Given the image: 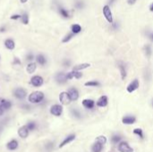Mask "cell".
Returning <instances> with one entry per match:
<instances>
[{"mask_svg": "<svg viewBox=\"0 0 153 152\" xmlns=\"http://www.w3.org/2000/svg\"><path fill=\"white\" fill-rule=\"evenodd\" d=\"M149 38H150V39L151 40V41H153V32L150 33V35H149Z\"/></svg>", "mask_w": 153, "mask_h": 152, "instance_id": "cell-45", "label": "cell"}, {"mask_svg": "<svg viewBox=\"0 0 153 152\" xmlns=\"http://www.w3.org/2000/svg\"><path fill=\"white\" fill-rule=\"evenodd\" d=\"M108 97L107 96H101L97 101V106L100 107H104L108 105Z\"/></svg>", "mask_w": 153, "mask_h": 152, "instance_id": "cell-20", "label": "cell"}, {"mask_svg": "<svg viewBox=\"0 0 153 152\" xmlns=\"http://www.w3.org/2000/svg\"><path fill=\"white\" fill-rule=\"evenodd\" d=\"M43 83H44V80L40 75H34L30 78V83L33 87H36V88L42 86Z\"/></svg>", "mask_w": 153, "mask_h": 152, "instance_id": "cell-3", "label": "cell"}, {"mask_svg": "<svg viewBox=\"0 0 153 152\" xmlns=\"http://www.w3.org/2000/svg\"><path fill=\"white\" fill-rule=\"evenodd\" d=\"M67 93L72 101H76L79 98V91L75 88H70L67 91Z\"/></svg>", "mask_w": 153, "mask_h": 152, "instance_id": "cell-10", "label": "cell"}, {"mask_svg": "<svg viewBox=\"0 0 153 152\" xmlns=\"http://www.w3.org/2000/svg\"><path fill=\"white\" fill-rule=\"evenodd\" d=\"M37 70V64L35 62H32V63H29L27 65V67H26V71L27 73L32 74L33 73H35V71Z\"/></svg>", "mask_w": 153, "mask_h": 152, "instance_id": "cell-22", "label": "cell"}, {"mask_svg": "<svg viewBox=\"0 0 153 152\" xmlns=\"http://www.w3.org/2000/svg\"><path fill=\"white\" fill-rule=\"evenodd\" d=\"M74 33H72V32L67 33V34L64 37V39H62V42H63V43H66V42L70 41V40L74 38Z\"/></svg>", "mask_w": 153, "mask_h": 152, "instance_id": "cell-30", "label": "cell"}, {"mask_svg": "<svg viewBox=\"0 0 153 152\" xmlns=\"http://www.w3.org/2000/svg\"><path fill=\"white\" fill-rule=\"evenodd\" d=\"M25 125H26V127L28 128V130L30 131H35L37 129V123H36V122H34V121L28 122Z\"/></svg>", "mask_w": 153, "mask_h": 152, "instance_id": "cell-25", "label": "cell"}, {"mask_svg": "<svg viewBox=\"0 0 153 152\" xmlns=\"http://www.w3.org/2000/svg\"><path fill=\"white\" fill-rule=\"evenodd\" d=\"M35 60H36L37 64H39L41 66H44L47 64V57L43 54H38L35 56Z\"/></svg>", "mask_w": 153, "mask_h": 152, "instance_id": "cell-16", "label": "cell"}, {"mask_svg": "<svg viewBox=\"0 0 153 152\" xmlns=\"http://www.w3.org/2000/svg\"><path fill=\"white\" fill-rule=\"evenodd\" d=\"M102 148H103V145L95 141V143L91 146V151L92 152H101Z\"/></svg>", "mask_w": 153, "mask_h": 152, "instance_id": "cell-27", "label": "cell"}, {"mask_svg": "<svg viewBox=\"0 0 153 152\" xmlns=\"http://www.w3.org/2000/svg\"><path fill=\"white\" fill-rule=\"evenodd\" d=\"M19 146V142L16 139H12L11 140H9L8 142L6 143V149L8 150H11V151H14L15 149H17Z\"/></svg>", "mask_w": 153, "mask_h": 152, "instance_id": "cell-12", "label": "cell"}, {"mask_svg": "<svg viewBox=\"0 0 153 152\" xmlns=\"http://www.w3.org/2000/svg\"><path fill=\"white\" fill-rule=\"evenodd\" d=\"M17 133L19 135V137H21L22 139H26L28 136H29V133H30V131L28 130V128L26 127V125H23L22 127H20Z\"/></svg>", "mask_w": 153, "mask_h": 152, "instance_id": "cell-14", "label": "cell"}, {"mask_svg": "<svg viewBox=\"0 0 153 152\" xmlns=\"http://www.w3.org/2000/svg\"><path fill=\"white\" fill-rule=\"evenodd\" d=\"M75 134H69L68 136H66L65 139H64V140L61 142L60 144H59V149H62L63 147H65V146H66L67 144H69L70 142H72L73 140H74V139H75Z\"/></svg>", "mask_w": 153, "mask_h": 152, "instance_id": "cell-13", "label": "cell"}, {"mask_svg": "<svg viewBox=\"0 0 153 152\" xmlns=\"http://www.w3.org/2000/svg\"><path fill=\"white\" fill-rule=\"evenodd\" d=\"M152 105H153V103H152Z\"/></svg>", "mask_w": 153, "mask_h": 152, "instance_id": "cell-49", "label": "cell"}, {"mask_svg": "<svg viewBox=\"0 0 153 152\" xmlns=\"http://www.w3.org/2000/svg\"><path fill=\"white\" fill-rule=\"evenodd\" d=\"M45 147H46L48 151H51V150H52V149L54 148V144L52 142H48Z\"/></svg>", "mask_w": 153, "mask_h": 152, "instance_id": "cell-37", "label": "cell"}, {"mask_svg": "<svg viewBox=\"0 0 153 152\" xmlns=\"http://www.w3.org/2000/svg\"><path fill=\"white\" fill-rule=\"evenodd\" d=\"M118 150L120 152H134V149L126 141H121L118 144Z\"/></svg>", "mask_w": 153, "mask_h": 152, "instance_id": "cell-7", "label": "cell"}, {"mask_svg": "<svg viewBox=\"0 0 153 152\" xmlns=\"http://www.w3.org/2000/svg\"><path fill=\"white\" fill-rule=\"evenodd\" d=\"M121 137L119 135H114L112 137V142L115 143V144H117V143H120L121 142Z\"/></svg>", "mask_w": 153, "mask_h": 152, "instance_id": "cell-34", "label": "cell"}, {"mask_svg": "<svg viewBox=\"0 0 153 152\" xmlns=\"http://www.w3.org/2000/svg\"><path fill=\"white\" fill-rule=\"evenodd\" d=\"M63 113V107L59 104H55L50 107V114L54 116H60Z\"/></svg>", "mask_w": 153, "mask_h": 152, "instance_id": "cell-4", "label": "cell"}, {"mask_svg": "<svg viewBox=\"0 0 153 152\" xmlns=\"http://www.w3.org/2000/svg\"><path fill=\"white\" fill-rule=\"evenodd\" d=\"M85 86H89V87H98L99 86V83L96 82V80H90V82H87L84 83Z\"/></svg>", "mask_w": 153, "mask_h": 152, "instance_id": "cell-31", "label": "cell"}, {"mask_svg": "<svg viewBox=\"0 0 153 152\" xmlns=\"http://www.w3.org/2000/svg\"><path fill=\"white\" fill-rule=\"evenodd\" d=\"M13 65H21L22 63H21V60H20L18 57H14V61H13Z\"/></svg>", "mask_w": 153, "mask_h": 152, "instance_id": "cell-38", "label": "cell"}, {"mask_svg": "<svg viewBox=\"0 0 153 152\" xmlns=\"http://www.w3.org/2000/svg\"><path fill=\"white\" fill-rule=\"evenodd\" d=\"M64 65H65V66H69V65H70V61H68V60H65Z\"/></svg>", "mask_w": 153, "mask_h": 152, "instance_id": "cell-44", "label": "cell"}, {"mask_svg": "<svg viewBox=\"0 0 153 152\" xmlns=\"http://www.w3.org/2000/svg\"><path fill=\"white\" fill-rule=\"evenodd\" d=\"M136 122V118L132 116H126L122 119V123L124 124H134Z\"/></svg>", "mask_w": 153, "mask_h": 152, "instance_id": "cell-18", "label": "cell"}, {"mask_svg": "<svg viewBox=\"0 0 153 152\" xmlns=\"http://www.w3.org/2000/svg\"><path fill=\"white\" fill-rule=\"evenodd\" d=\"M5 47L8 49V50H14L15 47V42L14 40L12 39H6L5 40Z\"/></svg>", "mask_w": 153, "mask_h": 152, "instance_id": "cell-19", "label": "cell"}, {"mask_svg": "<svg viewBox=\"0 0 153 152\" xmlns=\"http://www.w3.org/2000/svg\"><path fill=\"white\" fill-rule=\"evenodd\" d=\"M20 2L23 3V4H25L26 2H28V0H20Z\"/></svg>", "mask_w": 153, "mask_h": 152, "instance_id": "cell-48", "label": "cell"}, {"mask_svg": "<svg viewBox=\"0 0 153 152\" xmlns=\"http://www.w3.org/2000/svg\"><path fill=\"white\" fill-rule=\"evenodd\" d=\"M55 80L56 82L59 84H65L68 79H67V76H66V74L63 73V72H59L57 73L56 75H55Z\"/></svg>", "mask_w": 153, "mask_h": 152, "instance_id": "cell-8", "label": "cell"}, {"mask_svg": "<svg viewBox=\"0 0 153 152\" xmlns=\"http://www.w3.org/2000/svg\"><path fill=\"white\" fill-rule=\"evenodd\" d=\"M6 32V26H1V27H0V32H1V33H4V32Z\"/></svg>", "mask_w": 153, "mask_h": 152, "instance_id": "cell-41", "label": "cell"}, {"mask_svg": "<svg viewBox=\"0 0 153 152\" xmlns=\"http://www.w3.org/2000/svg\"><path fill=\"white\" fill-rule=\"evenodd\" d=\"M135 2H136V0H127V3L129 4V5H134L135 4Z\"/></svg>", "mask_w": 153, "mask_h": 152, "instance_id": "cell-42", "label": "cell"}, {"mask_svg": "<svg viewBox=\"0 0 153 152\" xmlns=\"http://www.w3.org/2000/svg\"><path fill=\"white\" fill-rule=\"evenodd\" d=\"M71 30H72V33L74 34H78L81 32V27L78 23H74L71 26Z\"/></svg>", "mask_w": 153, "mask_h": 152, "instance_id": "cell-26", "label": "cell"}, {"mask_svg": "<svg viewBox=\"0 0 153 152\" xmlns=\"http://www.w3.org/2000/svg\"><path fill=\"white\" fill-rule=\"evenodd\" d=\"M145 53H146V55H147L148 56H150L151 55V47H150V45H147V46L145 47Z\"/></svg>", "mask_w": 153, "mask_h": 152, "instance_id": "cell-36", "label": "cell"}, {"mask_svg": "<svg viewBox=\"0 0 153 152\" xmlns=\"http://www.w3.org/2000/svg\"><path fill=\"white\" fill-rule=\"evenodd\" d=\"M57 11H58L59 14L62 16L63 18H65V19H69L71 17V14H70L69 11H68V10H66L65 7H63V6H58L57 7Z\"/></svg>", "mask_w": 153, "mask_h": 152, "instance_id": "cell-17", "label": "cell"}, {"mask_svg": "<svg viewBox=\"0 0 153 152\" xmlns=\"http://www.w3.org/2000/svg\"><path fill=\"white\" fill-rule=\"evenodd\" d=\"M90 65L88 64V63H83V64H79V65H76L74 66L73 68V71H78V72H80V71L83 70V69H86L88 67H90Z\"/></svg>", "mask_w": 153, "mask_h": 152, "instance_id": "cell-23", "label": "cell"}, {"mask_svg": "<svg viewBox=\"0 0 153 152\" xmlns=\"http://www.w3.org/2000/svg\"><path fill=\"white\" fill-rule=\"evenodd\" d=\"M33 59H35V56H34V55L32 53H28L26 55V60L29 61V62L32 63V61H33Z\"/></svg>", "mask_w": 153, "mask_h": 152, "instance_id": "cell-35", "label": "cell"}, {"mask_svg": "<svg viewBox=\"0 0 153 152\" xmlns=\"http://www.w3.org/2000/svg\"><path fill=\"white\" fill-rule=\"evenodd\" d=\"M13 104L9 99H6L4 98H0V107H2L5 111L10 110Z\"/></svg>", "mask_w": 153, "mask_h": 152, "instance_id": "cell-9", "label": "cell"}, {"mask_svg": "<svg viewBox=\"0 0 153 152\" xmlns=\"http://www.w3.org/2000/svg\"><path fill=\"white\" fill-rule=\"evenodd\" d=\"M118 67H119V70H120V74H121V78H122V80H125V78L126 77V69H125V65L123 63H122V62H120Z\"/></svg>", "mask_w": 153, "mask_h": 152, "instance_id": "cell-24", "label": "cell"}, {"mask_svg": "<svg viewBox=\"0 0 153 152\" xmlns=\"http://www.w3.org/2000/svg\"><path fill=\"white\" fill-rule=\"evenodd\" d=\"M96 142H99V143H100V144H102V145H104V144H106V142H107V138H106L105 136H103V135L98 136V137L96 138Z\"/></svg>", "mask_w": 153, "mask_h": 152, "instance_id": "cell-29", "label": "cell"}, {"mask_svg": "<svg viewBox=\"0 0 153 152\" xmlns=\"http://www.w3.org/2000/svg\"><path fill=\"white\" fill-rule=\"evenodd\" d=\"M74 6H75V7H76L77 9H80V10H81V9H83V8L84 7V3H83V0H76Z\"/></svg>", "mask_w": 153, "mask_h": 152, "instance_id": "cell-32", "label": "cell"}, {"mask_svg": "<svg viewBox=\"0 0 153 152\" xmlns=\"http://www.w3.org/2000/svg\"><path fill=\"white\" fill-rule=\"evenodd\" d=\"M150 12H153V3L150 6Z\"/></svg>", "mask_w": 153, "mask_h": 152, "instance_id": "cell-46", "label": "cell"}, {"mask_svg": "<svg viewBox=\"0 0 153 152\" xmlns=\"http://www.w3.org/2000/svg\"><path fill=\"white\" fill-rule=\"evenodd\" d=\"M5 113V110L2 108V107H0V116H2Z\"/></svg>", "mask_w": 153, "mask_h": 152, "instance_id": "cell-43", "label": "cell"}, {"mask_svg": "<svg viewBox=\"0 0 153 152\" xmlns=\"http://www.w3.org/2000/svg\"><path fill=\"white\" fill-rule=\"evenodd\" d=\"M12 20H18V19H21V14H13L11 16Z\"/></svg>", "mask_w": 153, "mask_h": 152, "instance_id": "cell-40", "label": "cell"}, {"mask_svg": "<svg viewBox=\"0 0 153 152\" xmlns=\"http://www.w3.org/2000/svg\"><path fill=\"white\" fill-rule=\"evenodd\" d=\"M140 86V83H139V80L137 79H134V80H132V83H129V85L127 86V91L129 93H132V92H134V90H136Z\"/></svg>", "mask_w": 153, "mask_h": 152, "instance_id": "cell-11", "label": "cell"}, {"mask_svg": "<svg viewBox=\"0 0 153 152\" xmlns=\"http://www.w3.org/2000/svg\"><path fill=\"white\" fill-rule=\"evenodd\" d=\"M66 76H67L68 80H72L74 78H75V79H81V77H83V74H81V72H78V71H72V72L67 73Z\"/></svg>", "mask_w": 153, "mask_h": 152, "instance_id": "cell-15", "label": "cell"}, {"mask_svg": "<svg viewBox=\"0 0 153 152\" xmlns=\"http://www.w3.org/2000/svg\"><path fill=\"white\" fill-rule=\"evenodd\" d=\"M13 95L19 100H23L27 97V91L23 88H16L13 91Z\"/></svg>", "mask_w": 153, "mask_h": 152, "instance_id": "cell-2", "label": "cell"}, {"mask_svg": "<svg viewBox=\"0 0 153 152\" xmlns=\"http://www.w3.org/2000/svg\"><path fill=\"white\" fill-rule=\"evenodd\" d=\"M115 1H116V0H109L108 3H109V5H112V4H114V3H115Z\"/></svg>", "mask_w": 153, "mask_h": 152, "instance_id": "cell-47", "label": "cell"}, {"mask_svg": "<svg viewBox=\"0 0 153 152\" xmlns=\"http://www.w3.org/2000/svg\"><path fill=\"white\" fill-rule=\"evenodd\" d=\"M44 98L45 96L42 91L37 90V91H33V92H32L29 95L28 101L32 104H39L43 101Z\"/></svg>", "mask_w": 153, "mask_h": 152, "instance_id": "cell-1", "label": "cell"}, {"mask_svg": "<svg viewBox=\"0 0 153 152\" xmlns=\"http://www.w3.org/2000/svg\"><path fill=\"white\" fill-rule=\"evenodd\" d=\"M83 106L85 108H87V109H91V108L94 107L95 102H94L92 99L86 98V99H83Z\"/></svg>", "mask_w": 153, "mask_h": 152, "instance_id": "cell-21", "label": "cell"}, {"mask_svg": "<svg viewBox=\"0 0 153 152\" xmlns=\"http://www.w3.org/2000/svg\"><path fill=\"white\" fill-rule=\"evenodd\" d=\"M72 114L75 116V117H77V118H80V113L78 112V111L77 110H75V109H73L72 110Z\"/></svg>", "mask_w": 153, "mask_h": 152, "instance_id": "cell-39", "label": "cell"}, {"mask_svg": "<svg viewBox=\"0 0 153 152\" xmlns=\"http://www.w3.org/2000/svg\"><path fill=\"white\" fill-rule=\"evenodd\" d=\"M21 22L23 23V24H25V25H27L28 23H29V15H28V14L27 13H23V14H21Z\"/></svg>", "mask_w": 153, "mask_h": 152, "instance_id": "cell-28", "label": "cell"}, {"mask_svg": "<svg viewBox=\"0 0 153 152\" xmlns=\"http://www.w3.org/2000/svg\"><path fill=\"white\" fill-rule=\"evenodd\" d=\"M134 133L138 135L141 139H143V133H142V130L140 128H136L134 130Z\"/></svg>", "mask_w": 153, "mask_h": 152, "instance_id": "cell-33", "label": "cell"}, {"mask_svg": "<svg viewBox=\"0 0 153 152\" xmlns=\"http://www.w3.org/2000/svg\"><path fill=\"white\" fill-rule=\"evenodd\" d=\"M59 101L62 105H69L72 100H71L66 91H62V92L59 94Z\"/></svg>", "mask_w": 153, "mask_h": 152, "instance_id": "cell-5", "label": "cell"}, {"mask_svg": "<svg viewBox=\"0 0 153 152\" xmlns=\"http://www.w3.org/2000/svg\"><path fill=\"white\" fill-rule=\"evenodd\" d=\"M103 14H104L105 18L107 19V21L109 23H113V15H112L111 9H110L108 5H106L103 7Z\"/></svg>", "mask_w": 153, "mask_h": 152, "instance_id": "cell-6", "label": "cell"}]
</instances>
